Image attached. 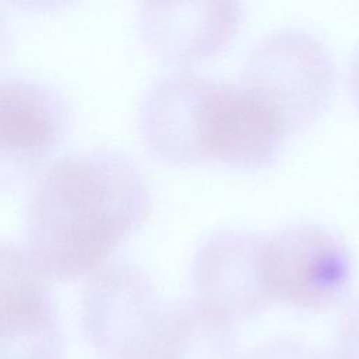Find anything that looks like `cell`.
Masks as SVG:
<instances>
[{
  "label": "cell",
  "mask_w": 359,
  "mask_h": 359,
  "mask_svg": "<svg viewBox=\"0 0 359 359\" xmlns=\"http://www.w3.org/2000/svg\"><path fill=\"white\" fill-rule=\"evenodd\" d=\"M149 206L146 178L130 158L108 150L65 156L32 196L29 255L45 276L83 275L101 265Z\"/></svg>",
  "instance_id": "cell-1"
},
{
  "label": "cell",
  "mask_w": 359,
  "mask_h": 359,
  "mask_svg": "<svg viewBox=\"0 0 359 359\" xmlns=\"http://www.w3.org/2000/svg\"><path fill=\"white\" fill-rule=\"evenodd\" d=\"M337 77L328 45L313 31L289 25L268 32L254 43L238 83L276 114L286 135H294L328 109Z\"/></svg>",
  "instance_id": "cell-2"
},
{
  "label": "cell",
  "mask_w": 359,
  "mask_h": 359,
  "mask_svg": "<svg viewBox=\"0 0 359 359\" xmlns=\"http://www.w3.org/2000/svg\"><path fill=\"white\" fill-rule=\"evenodd\" d=\"M262 275L272 302L321 311L348 294L353 261L348 245L331 230L293 223L264 236Z\"/></svg>",
  "instance_id": "cell-3"
},
{
  "label": "cell",
  "mask_w": 359,
  "mask_h": 359,
  "mask_svg": "<svg viewBox=\"0 0 359 359\" xmlns=\"http://www.w3.org/2000/svg\"><path fill=\"white\" fill-rule=\"evenodd\" d=\"M286 136L276 114L248 87L209 80L199 121L203 164L265 168L279 156Z\"/></svg>",
  "instance_id": "cell-4"
},
{
  "label": "cell",
  "mask_w": 359,
  "mask_h": 359,
  "mask_svg": "<svg viewBox=\"0 0 359 359\" xmlns=\"http://www.w3.org/2000/svg\"><path fill=\"white\" fill-rule=\"evenodd\" d=\"M264 236L222 229L196 248L191 264L195 297L234 324L259 314L272 300L262 275Z\"/></svg>",
  "instance_id": "cell-5"
},
{
  "label": "cell",
  "mask_w": 359,
  "mask_h": 359,
  "mask_svg": "<svg viewBox=\"0 0 359 359\" xmlns=\"http://www.w3.org/2000/svg\"><path fill=\"white\" fill-rule=\"evenodd\" d=\"M67 109L50 88L27 79L0 80V187L29 177L65 136Z\"/></svg>",
  "instance_id": "cell-6"
},
{
  "label": "cell",
  "mask_w": 359,
  "mask_h": 359,
  "mask_svg": "<svg viewBox=\"0 0 359 359\" xmlns=\"http://www.w3.org/2000/svg\"><path fill=\"white\" fill-rule=\"evenodd\" d=\"M29 254L0 245V359H62V339Z\"/></svg>",
  "instance_id": "cell-7"
},
{
  "label": "cell",
  "mask_w": 359,
  "mask_h": 359,
  "mask_svg": "<svg viewBox=\"0 0 359 359\" xmlns=\"http://www.w3.org/2000/svg\"><path fill=\"white\" fill-rule=\"evenodd\" d=\"M243 21L238 1L147 3L142 31L150 49L164 62L192 66L220 53Z\"/></svg>",
  "instance_id": "cell-8"
},
{
  "label": "cell",
  "mask_w": 359,
  "mask_h": 359,
  "mask_svg": "<svg viewBox=\"0 0 359 359\" xmlns=\"http://www.w3.org/2000/svg\"><path fill=\"white\" fill-rule=\"evenodd\" d=\"M95 318L104 359H153L164 307L150 278L135 266L109 271Z\"/></svg>",
  "instance_id": "cell-9"
},
{
  "label": "cell",
  "mask_w": 359,
  "mask_h": 359,
  "mask_svg": "<svg viewBox=\"0 0 359 359\" xmlns=\"http://www.w3.org/2000/svg\"><path fill=\"white\" fill-rule=\"evenodd\" d=\"M208 80L194 72H172L144 95L142 135L147 149L161 161L180 167L202 164L198 119Z\"/></svg>",
  "instance_id": "cell-10"
},
{
  "label": "cell",
  "mask_w": 359,
  "mask_h": 359,
  "mask_svg": "<svg viewBox=\"0 0 359 359\" xmlns=\"http://www.w3.org/2000/svg\"><path fill=\"white\" fill-rule=\"evenodd\" d=\"M236 324L196 297L164 307L153 359H240Z\"/></svg>",
  "instance_id": "cell-11"
},
{
  "label": "cell",
  "mask_w": 359,
  "mask_h": 359,
  "mask_svg": "<svg viewBox=\"0 0 359 359\" xmlns=\"http://www.w3.org/2000/svg\"><path fill=\"white\" fill-rule=\"evenodd\" d=\"M240 359H327L316 346L297 338H276L257 345Z\"/></svg>",
  "instance_id": "cell-12"
},
{
  "label": "cell",
  "mask_w": 359,
  "mask_h": 359,
  "mask_svg": "<svg viewBox=\"0 0 359 359\" xmlns=\"http://www.w3.org/2000/svg\"><path fill=\"white\" fill-rule=\"evenodd\" d=\"M334 359H359V297L345 309L339 320Z\"/></svg>",
  "instance_id": "cell-13"
},
{
  "label": "cell",
  "mask_w": 359,
  "mask_h": 359,
  "mask_svg": "<svg viewBox=\"0 0 359 359\" xmlns=\"http://www.w3.org/2000/svg\"><path fill=\"white\" fill-rule=\"evenodd\" d=\"M349 80H351V88L352 94L359 105V48L355 52V56L352 59L351 65V73H349Z\"/></svg>",
  "instance_id": "cell-14"
}]
</instances>
